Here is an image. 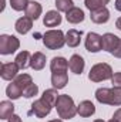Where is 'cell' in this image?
<instances>
[{
  "label": "cell",
  "mask_w": 121,
  "mask_h": 122,
  "mask_svg": "<svg viewBox=\"0 0 121 122\" xmlns=\"http://www.w3.org/2000/svg\"><path fill=\"white\" fill-rule=\"evenodd\" d=\"M26 16L31 19V20H37L40 16H41V11H43V9H41V4L40 3H37V1H29V4H27V7H26Z\"/></svg>",
  "instance_id": "cell-16"
},
{
  "label": "cell",
  "mask_w": 121,
  "mask_h": 122,
  "mask_svg": "<svg viewBox=\"0 0 121 122\" xmlns=\"http://www.w3.org/2000/svg\"><path fill=\"white\" fill-rule=\"evenodd\" d=\"M56 109L61 119H71L77 114V107L73 101V98L67 94L59 95L56 101Z\"/></svg>",
  "instance_id": "cell-1"
},
{
  "label": "cell",
  "mask_w": 121,
  "mask_h": 122,
  "mask_svg": "<svg viewBox=\"0 0 121 122\" xmlns=\"http://www.w3.org/2000/svg\"><path fill=\"white\" fill-rule=\"evenodd\" d=\"M43 44L49 50H59L66 44V34L61 30H49L43 34Z\"/></svg>",
  "instance_id": "cell-4"
},
{
  "label": "cell",
  "mask_w": 121,
  "mask_h": 122,
  "mask_svg": "<svg viewBox=\"0 0 121 122\" xmlns=\"http://www.w3.org/2000/svg\"><path fill=\"white\" fill-rule=\"evenodd\" d=\"M108 122H116V121H114V119H113V118H111V119H110V121H108Z\"/></svg>",
  "instance_id": "cell-37"
},
{
  "label": "cell",
  "mask_w": 121,
  "mask_h": 122,
  "mask_svg": "<svg viewBox=\"0 0 121 122\" xmlns=\"http://www.w3.org/2000/svg\"><path fill=\"white\" fill-rule=\"evenodd\" d=\"M53 107H56V104H53V102L49 101L47 98L41 97L40 99H37V101L33 102L30 114H34L37 118H46V117L51 112Z\"/></svg>",
  "instance_id": "cell-5"
},
{
  "label": "cell",
  "mask_w": 121,
  "mask_h": 122,
  "mask_svg": "<svg viewBox=\"0 0 121 122\" xmlns=\"http://www.w3.org/2000/svg\"><path fill=\"white\" fill-rule=\"evenodd\" d=\"M9 122H23V121H22V118H20L19 115H14V114H13V115L9 118Z\"/></svg>",
  "instance_id": "cell-32"
},
{
  "label": "cell",
  "mask_w": 121,
  "mask_h": 122,
  "mask_svg": "<svg viewBox=\"0 0 121 122\" xmlns=\"http://www.w3.org/2000/svg\"><path fill=\"white\" fill-rule=\"evenodd\" d=\"M19 65L16 62H6V64H1L0 67V77L6 81H11L17 77V72H19Z\"/></svg>",
  "instance_id": "cell-8"
},
{
  "label": "cell",
  "mask_w": 121,
  "mask_h": 122,
  "mask_svg": "<svg viewBox=\"0 0 121 122\" xmlns=\"http://www.w3.org/2000/svg\"><path fill=\"white\" fill-rule=\"evenodd\" d=\"M19 47H20V41L17 37L9 36V34L0 36V54H3V56L13 54V53H16V50H19Z\"/></svg>",
  "instance_id": "cell-6"
},
{
  "label": "cell",
  "mask_w": 121,
  "mask_h": 122,
  "mask_svg": "<svg viewBox=\"0 0 121 122\" xmlns=\"http://www.w3.org/2000/svg\"><path fill=\"white\" fill-rule=\"evenodd\" d=\"M94 122H105V121H104V119H95Z\"/></svg>",
  "instance_id": "cell-36"
},
{
  "label": "cell",
  "mask_w": 121,
  "mask_h": 122,
  "mask_svg": "<svg viewBox=\"0 0 121 122\" xmlns=\"http://www.w3.org/2000/svg\"><path fill=\"white\" fill-rule=\"evenodd\" d=\"M66 19L71 24H78V23H81L84 20V11L81 9H78V7H73L71 10H68L66 13Z\"/></svg>",
  "instance_id": "cell-15"
},
{
  "label": "cell",
  "mask_w": 121,
  "mask_h": 122,
  "mask_svg": "<svg viewBox=\"0 0 121 122\" xmlns=\"http://www.w3.org/2000/svg\"><path fill=\"white\" fill-rule=\"evenodd\" d=\"M94 112H95L94 104L91 101H87V99L86 101H81L80 105L77 107V114L80 117H83V118H88L91 115H94Z\"/></svg>",
  "instance_id": "cell-13"
},
{
  "label": "cell",
  "mask_w": 121,
  "mask_h": 122,
  "mask_svg": "<svg viewBox=\"0 0 121 122\" xmlns=\"http://www.w3.org/2000/svg\"><path fill=\"white\" fill-rule=\"evenodd\" d=\"M68 82V75L67 72H53L51 74V84L56 90H61L67 85Z\"/></svg>",
  "instance_id": "cell-19"
},
{
  "label": "cell",
  "mask_w": 121,
  "mask_h": 122,
  "mask_svg": "<svg viewBox=\"0 0 121 122\" xmlns=\"http://www.w3.org/2000/svg\"><path fill=\"white\" fill-rule=\"evenodd\" d=\"M113 119L116 122H121V108H118L116 112H114V115H113Z\"/></svg>",
  "instance_id": "cell-31"
},
{
  "label": "cell",
  "mask_w": 121,
  "mask_h": 122,
  "mask_svg": "<svg viewBox=\"0 0 121 122\" xmlns=\"http://www.w3.org/2000/svg\"><path fill=\"white\" fill-rule=\"evenodd\" d=\"M110 0H86V7L93 11V10H97V9H103L105 7V4H108Z\"/></svg>",
  "instance_id": "cell-24"
},
{
  "label": "cell",
  "mask_w": 121,
  "mask_h": 122,
  "mask_svg": "<svg viewBox=\"0 0 121 122\" xmlns=\"http://www.w3.org/2000/svg\"><path fill=\"white\" fill-rule=\"evenodd\" d=\"M30 61H31V54L30 53H29V51H22V53L17 54L14 62L19 65L20 70H26L27 67H30Z\"/></svg>",
  "instance_id": "cell-22"
},
{
  "label": "cell",
  "mask_w": 121,
  "mask_h": 122,
  "mask_svg": "<svg viewBox=\"0 0 121 122\" xmlns=\"http://www.w3.org/2000/svg\"><path fill=\"white\" fill-rule=\"evenodd\" d=\"M56 7L59 11L67 13L68 10H71L74 7V3H73V0H56Z\"/></svg>",
  "instance_id": "cell-26"
},
{
  "label": "cell",
  "mask_w": 121,
  "mask_h": 122,
  "mask_svg": "<svg viewBox=\"0 0 121 122\" xmlns=\"http://www.w3.org/2000/svg\"><path fill=\"white\" fill-rule=\"evenodd\" d=\"M95 99L100 104H107V105H121V88H98L95 91Z\"/></svg>",
  "instance_id": "cell-2"
},
{
  "label": "cell",
  "mask_w": 121,
  "mask_h": 122,
  "mask_svg": "<svg viewBox=\"0 0 121 122\" xmlns=\"http://www.w3.org/2000/svg\"><path fill=\"white\" fill-rule=\"evenodd\" d=\"M111 54L114 57H117V58H121V38H120V41H118V44H117V47L111 51Z\"/></svg>",
  "instance_id": "cell-30"
},
{
  "label": "cell",
  "mask_w": 121,
  "mask_h": 122,
  "mask_svg": "<svg viewBox=\"0 0 121 122\" xmlns=\"http://www.w3.org/2000/svg\"><path fill=\"white\" fill-rule=\"evenodd\" d=\"M116 27L121 31V17H120V19H117V21H116Z\"/></svg>",
  "instance_id": "cell-34"
},
{
  "label": "cell",
  "mask_w": 121,
  "mask_h": 122,
  "mask_svg": "<svg viewBox=\"0 0 121 122\" xmlns=\"http://www.w3.org/2000/svg\"><path fill=\"white\" fill-rule=\"evenodd\" d=\"M37 92H38V87H37L36 84L31 82L30 85H27V87L23 90V97H26V98H31V97L37 95Z\"/></svg>",
  "instance_id": "cell-28"
},
{
  "label": "cell",
  "mask_w": 121,
  "mask_h": 122,
  "mask_svg": "<svg viewBox=\"0 0 121 122\" xmlns=\"http://www.w3.org/2000/svg\"><path fill=\"white\" fill-rule=\"evenodd\" d=\"M111 84L114 88H121V72H116L111 78Z\"/></svg>",
  "instance_id": "cell-29"
},
{
  "label": "cell",
  "mask_w": 121,
  "mask_h": 122,
  "mask_svg": "<svg viewBox=\"0 0 121 122\" xmlns=\"http://www.w3.org/2000/svg\"><path fill=\"white\" fill-rule=\"evenodd\" d=\"M61 23V14L59 10H50L46 13L43 19V24L46 27H56Z\"/></svg>",
  "instance_id": "cell-10"
},
{
  "label": "cell",
  "mask_w": 121,
  "mask_h": 122,
  "mask_svg": "<svg viewBox=\"0 0 121 122\" xmlns=\"http://www.w3.org/2000/svg\"><path fill=\"white\" fill-rule=\"evenodd\" d=\"M29 4V0H10V6L13 10L16 11H22V10H26Z\"/></svg>",
  "instance_id": "cell-27"
},
{
  "label": "cell",
  "mask_w": 121,
  "mask_h": 122,
  "mask_svg": "<svg viewBox=\"0 0 121 122\" xmlns=\"http://www.w3.org/2000/svg\"><path fill=\"white\" fill-rule=\"evenodd\" d=\"M31 27H33V20L29 19L27 16L20 17V19L16 21V24H14V29H16V31H17L19 34H27V33L31 30Z\"/></svg>",
  "instance_id": "cell-17"
},
{
  "label": "cell",
  "mask_w": 121,
  "mask_h": 122,
  "mask_svg": "<svg viewBox=\"0 0 121 122\" xmlns=\"http://www.w3.org/2000/svg\"><path fill=\"white\" fill-rule=\"evenodd\" d=\"M6 95H7L10 99H19V98L23 95V90L13 81L11 84L7 85V88H6Z\"/></svg>",
  "instance_id": "cell-23"
},
{
  "label": "cell",
  "mask_w": 121,
  "mask_h": 122,
  "mask_svg": "<svg viewBox=\"0 0 121 122\" xmlns=\"http://www.w3.org/2000/svg\"><path fill=\"white\" fill-rule=\"evenodd\" d=\"M116 9L121 11V0H116Z\"/></svg>",
  "instance_id": "cell-33"
},
{
  "label": "cell",
  "mask_w": 121,
  "mask_h": 122,
  "mask_svg": "<svg viewBox=\"0 0 121 122\" xmlns=\"http://www.w3.org/2000/svg\"><path fill=\"white\" fill-rule=\"evenodd\" d=\"M90 19L93 23L95 24H104L110 20V11L107 7H103V9H97V10H93L90 14Z\"/></svg>",
  "instance_id": "cell-9"
},
{
  "label": "cell",
  "mask_w": 121,
  "mask_h": 122,
  "mask_svg": "<svg viewBox=\"0 0 121 122\" xmlns=\"http://www.w3.org/2000/svg\"><path fill=\"white\" fill-rule=\"evenodd\" d=\"M68 68V61L64 57H54L50 61V70L51 72H66Z\"/></svg>",
  "instance_id": "cell-18"
},
{
  "label": "cell",
  "mask_w": 121,
  "mask_h": 122,
  "mask_svg": "<svg viewBox=\"0 0 121 122\" xmlns=\"http://www.w3.org/2000/svg\"><path fill=\"white\" fill-rule=\"evenodd\" d=\"M68 67H70L71 72H74V74H81V72L84 71L86 61H84V58H83L81 56L74 54V56H71V58L68 61Z\"/></svg>",
  "instance_id": "cell-11"
},
{
  "label": "cell",
  "mask_w": 121,
  "mask_h": 122,
  "mask_svg": "<svg viewBox=\"0 0 121 122\" xmlns=\"http://www.w3.org/2000/svg\"><path fill=\"white\" fill-rule=\"evenodd\" d=\"M49 122H63L61 119H53V121H49Z\"/></svg>",
  "instance_id": "cell-35"
},
{
  "label": "cell",
  "mask_w": 121,
  "mask_h": 122,
  "mask_svg": "<svg viewBox=\"0 0 121 122\" xmlns=\"http://www.w3.org/2000/svg\"><path fill=\"white\" fill-rule=\"evenodd\" d=\"M86 48L90 53H98L103 50V36L97 33H88L86 37Z\"/></svg>",
  "instance_id": "cell-7"
},
{
  "label": "cell",
  "mask_w": 121,
  "mask_h": 122,
  "mask_svg": "<svg viewBox=\"0 0 121 122\" xmlns=\"http://www.w3.org/2000/svg\"><path fill=\"white\" fill-rule=\"evenodd\" d=\"M14 82H16L22 90H24L27 85H30L31 82H33V80H31V77L29 74H20V75H17V77L14 78Z\"/></svg>",
  "instance_id": "cell-25"
},
{
  "label": "cell",
  "mask_w": 121,
  "mask_h": 122,
  "mask_svg": "<svg viewBox=\"0 0 121 122\" xmlns=\"http://www.w3.org/2000/svg\"><path fill=\"white\" fill-rule=\"evenodd\" d=\"M44 65H46V56H44L43 53L37 51V53H34V54L31 56L30 67L33 68V70L40 71V70H43V68H44Z\"/></svg>",
  "instance_id": "cell-20"
},
{
  "label": "cell",
  "mask_w": 121,
  "mask_h": 122,
  "mask_svg": "<svg viewBox=\"0 0 121 122\" xmlns=\"http://www.w3.org/2000/svg\"><path fill=\"white\" fill-rule=\"evenodd\" d=\"M113 75H114V72H113V68L110 64L98 62L91 67L90 72H88V80L93 82H101L105 80H111Z\"/></svg>",
  "instance_id": "cell-3"
},
{
  "label": "cell",
  "mask_w": 121,
  "mask_h": 122,
  "mask_svg": "<svg viewBox=\"0 0 121 122\" xmlns=\"http://www.w3.org/2000/svg\"><path fill=\"white\" fill-rule=\"evenodd\" d=\"M118 41H120V38H118L116 34H113V33H105V34L103 36V50L111 53V51L117 47Z\"/></svg>",
  "instance_id": "cell-12"
},
{
  "label": "cell",
  "mask_w": 121,
  "mask_h": 122,
  "mask_svg": "<svg viewBox=\"0 0 121 122\" xmlns=\"http://www.w3.org/2000/svg\"><path fill=\"white\" fill-rule=\"evenodd\" d=\"M81 36H83V31L76 30V29H71L66 33V44L68 47H77L81 41Z\"/></svg>",
  "instance_id": "cell-14"
},
{
  "label": "cell",
  "mask_w": 121,
  "mask_h": 122,
  "mask_svg": "<svg viewBox=\"0 0 121 122\" xmlns=\"http://www.w3.org/2000/svg\"><path fill=\"white\" fill-rule=\"evenodd\" d=\"M14 114V105L10 101L0 102V119H9Z\"/></svg>",
  "instance_id": "cell-21"
}]
</instances>
